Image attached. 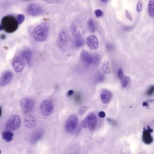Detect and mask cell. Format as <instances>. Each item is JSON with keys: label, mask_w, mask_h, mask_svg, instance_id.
<instances>
[{"label": "cell", "mask_w": 154, "mask_h": 154, "mask_svg": "<svg viewBox=\"0 0 154 154\" xmlns=\"http://www.w3.org/2000/svg\"><path fill=\"white\" fill-rule=\"evenodd\" d=\"M49 29V24L47 22H43L38 25L33 30V37L38 42L45 41L48 37Z\"/></svg>", "instance_id": "obj_1"}, {"label": "cell", "mask_w": 154, "mask_h": 154, "mask_svg": "<svg viewBox=\"0 0 154 154\" xmlns=\"http://www.w3.org/2000/svg\"><path fill=\"white\" fill-rule=\"evenodd\" d=\"M2 26L7 33H11L15 32L18 27L19 24L17 19L12 16L4 17L2 20Z\"/></svg>", "instance_id": "obj_2"}, {"label": "cell", "mask_w": 154, "mask_h": 154, "mask_svg": "<svg viewBox=\"0 0 154 154\" xmlns=\"http://www.w3.org/2000/svg\"><path fill=\"white\" fill-rule=\"evenodd\" d=\"M97 120L94 113H90L82 122V125L84 128H88L90 130L94 131L97 126Z\"/></svg>", "instance_id": "obj_3"}, {"label": "cell", "mask_w": 154, "mask_h": 154, "mask_svg": "<svg viewBox=\"0 0 154 154\" xmlns=\"http://www.w3.org/2000/svg\"><path fill=\"white\" fill-rule=\"evenodd\" d=\"M21 125V119L17 114H14L8 120L6 128L9 131L17 129Z\"/></svg>", "instance_id": "obj_4"}, {"label": "cell", "mask_w": 154, "mask_h": 154, "mask_svg": "<svg viewBox=\"0 0 154 154\" xmlns=\"http://www.w3.org/2000/svg\"><path fill=\"white\" fill-rule=\"evenodd\" d=\"M20 104L23 112L25 114H27L32 111L34 108L35 102L32 99L24 98L20 101Z\"/></svg>", "instance_id": "obj_5"}, {"label": "cell", "mask_w": 154, "mask_h": 154, "mask_svg": "<svg viewBox=\"0 0 154 154\" xmlns=\"http://www.w3.org/2000/svg\"><path fill=\"white\" fill-rule=\"evenodd\" d=\"M57 44L59 49L65 52L68 48V38L66 32L62 31L59 33L57 39Z\"/></svg>", "instance_id": "obj_6"}, {"label": "cell", "mask_w": 154, "mask_h": 154, "mask_svg": "<svg viewBox=\"0 0 154 154\" xmlns=\"http://www.w3.org/2000/svg\"><path fill=\"white\" fill-rule=\"evenodd\" d=\"M27 13L33 17L39 16L44 13V9L40 5L36 3H31L27 8Z\"/></svg>", "instance_id": "obj_7"}, {"label": "cell", "mask_w": 154, "mask_h": 154, "mask_svg": "<svg viewBox=\"0 0 154 154\" xmlns=\"http://www.w3.org/2000/svg\"><path fill=\"white\" fill-rule=\"evenodd\" d=\"M40 109V111L43 115L45 116H49L53 111V103L50 100H45L41 103Z\"/></svg>", "instance_id": "obj_8"}, {"label": "cell", "mask_w": 154, "mask_h": 154, "mask_svg": "<svg viewBox=\"0 0 154 154\" xmlns=\"http://www.w3.org/2000/svg\"><path fill=\"white\" fill-rule=\"evenodd\" d=\"M12 65L14 70L17 72H20L25 67V63L22 56H16L12 61Z\"/></svg>", "instance_id": "obj_9"}, {"label": "cell", "mask_w": 154, "mask_h": 154, "mask_svg": "<svg viewBox=\"0 0 154 154\" xmlns=\"http://www.w3.org/2000/svg\"><path fill=\"white\" fill-rule=\"evenodd\" d=\"M78 122V118L76 115L72 114L68 118L65 124L66 131L67 132L72 131L76 128Z\"/></svg>", "instance_id": "obj_10"}, {"label": "cell", "mask_w": 154, "mask_h": 154, "mask_svg": "<svg viewBox=\"0 0 154 154\" xmlns=\"http://www.w3.org/2000/svg\"><path fill=\"white\" fill-rule=\"evenodd\" d=\"M86 43L91 50H96L98 48L99 41L97 37L94 35H91L87 38Z\"/></svg>", "instance_id": "obj_11"}, {"label": "cell", "mask_w": 154, "mask_h": 154, "mask_svg": "<svg viewBox=\"0 0 154 154\" xmlns=\"http://www.w3.org/2000/svg\"><path fill=\"white\" fill-rule=\"evenodd\" d=\"M13 73L10 71L5 72L0 79V85L4 86L10 82L13 78Z\"/></svg>", "instance_id": "obj_12"}, {"label": "cell", "mask_w": 154, "mask_h": 154, "mask_svg": "<svg viewBox=\"0 0 154 154\" xmlns=\"http://www.w3.org/2000/svg\"><path fill=\"white\" fill-rule=\"evenodd\" d=\"M153 131V129L152 128H150L145 130L143 131V135H142V140L145 144L149 145V144L152 143L153 138L150 133H152Z\"/></svg>", "instance_id": "obj_13"}, {"label": "cell", "mask_w": 154, "mask_h": 154, "mask_svg": "<svg viewBox=\"0 0 154 154\" xmlns=\"http://www.w3.org/2000/svg\"><path fill=\"white\" fill-rule=\"evenodd\" d=\"M44 135V131L42 129L37 130L32 133L30 137V142L32 144H35Z\"/></svg>", "instance_id": "obj_14"}, {"label": "cell", "mask_w": 154, "mask_h": 154, "mask_svg": "<svg viewBox=\"0 0 154 154\" xmlns=\"http://www.w3.org/2000/svg\"><path fill=\"white\" fill-rule=\"evenodd\" d=\"M81 58L82 61L87 64L92 63L93 57L87 51L83 50L81 52Z\"/></svg>", "instance_id": "obj_15"}, {"label": "cell", "mask_w": 154, "mask_h": 154, "mask_svg": "<svg viewBox=\"0 0 154 154\" xmlns=\"http://www.w3.org/2000/svg\"><path fill=\"white\" fill-rule=\"evenodd\" d=\"M111 93L108 90H103L100 94V99L103 103H108L111 99Z\"/></svg>", "instance_id": "obj_16"}, {"label": "cell", "mask_w": 154, "mask_h": 154, "mask_svg": "<svg viewBox=\"0 0 154 154\" xmlns=\"http://www.w3.org/2000/svg\"><path fill=\"white\" fill-rule=\"evenodd\" d=\"M22 57L26 61L28 64L29 66H31L32 64V53L29 49H26L22 52Z\"/></svg>", "instance_id": "obj_17"}, {"label": "cell", "mask_w": 154, "mask_h": 154, "mask_svg": "<svg viewBox=\"0 0 154 154\" xmlns=\"http://www.w3.org/2000/svg\"><path fill=\"white\" fill-rule=\"evenodd\" d=\"M36 123V121L35 119L32 116L28 117L24 121L25 126L28 128H33L35 126Z\"/></svg>", "instance_id": "obj_18"}, {"label": "cell", "mask_w": 154, "mask_h": 154, "mask_svg": "<svg viewBox=\"0 0 154 154\" xmlns=\"http://www.w3.org/2000/svg\"><path fill=\"white\" fill-rule=\"evenodd\" d=\"M2 138L6 142H9L13 139L14 135L11 131H3L2 133Z\"/></svg>", "instance_id": "obj_19"}, {"label": "cell", "mask_w": 154, "mask_h": 154, "mask_svg": "<svg viewBox=\"0 0 154 154\" xmlns=\"http://www.w3.org/2000/svg\"><path fill=\"white\" fill-rule=\"evenodd\" d=\"M154 0H151L149 2L148 6V11L149 16L151 17H154Z\"/></svg>", "instance_id": "obj_20"}, {"label": "cell", "mask_w": 154, "mask_h": 154, "mask_svg": "<svg viewBox=\"0 0 154 154\" xmlns=\"http://www.w3.org/2000/svg\"><path fill=\"white\" fill-rule=\"evenodd\" d=\"M88 28L89 31L91 33H94L95 31V26L93 20L90 19L88 21Z\"/></svg>", "instance_id": "obj_21"}, {"label": "cell", "mask_w": 154, "mask_h": 154, "mask_svg": "<svg viewBox=\"0 0 154 154\" xmlns=\"http://www.w3.org/2000/svg\"><path fill=\"white\" fill-rule=\"evenodd\" d=\"M70 29H71V32H72V33L74 35L79 36L82 34L81 32H80V31L78 30L76 25L75 24H73V23L71 25Z\"/></svg>", "instance_id": "obj_22"}, {"label": "cell", "mask_w": 154, "mask_h": 154, "mask_svg": "<svg viewBox=\"0 0 154 154\" xmlns=\"http://www.w3.org/2000/svg\"><path fill=\"white\" fill-rule=\"evenodd\" d=\"M102 70L104 73L106 74L110 73V70L109 65L108 62H105L103 64L102 66Z\"/></svg>", "instance_id": "obj_23"}, {"label": "cell", "mask_w": 154, "mask_h": 154, "mask_svg": "<svg viewBox=\"0 0 154 154\" xmlns=\"http://www.w3.org/2000/svg\"><path fill=\"white\" fill-rule=\"evenodd\" d=\"M122 81V86L123 88H126L128 85L131 82V78L129 76H128V75H125V76H124Z\"/></svg>", "instance_id": "obj_24"}, {"label": "cell", "mask_w": 154, "mask_h": 154, "mask_svg": "<svg viewBox=\"0 0 154 154\" xmlns=\"http://www.w3.org/2000/svg\"><path fill=\"white\" fill-rule=\"evenodd\" d=\"M75 45L77 48H81L83 46L84 41L81 38L78 37L75 40Z\"/></svg>", "instance_id": "obj_25"}, {"label": "cell", "mask_w": 154, "mask_h": 154, "mask_svg": "<svg viewBox=\"0 0 154 154\" xmlns=\"http://www.w3.org/2000/svg\"><path fill=\"white\" fill-rule=\"evenodd\" d=\"M25 16L22 14H19L18 15L17 18V20L18 24H21V23L24 22L25 20Z\"/></svg>", "instance_id": "obj_26"}, {"label": "cell", "mask_w": 154, "mask_h": 154, "mask_svg": "<svg viewBox=\"0 0 154 154\" xmlns=\"http://www.w3.org/2000/svg\"><path fill=\"white\" fill-rule=\"evenodd\" d=\"M94 13L95 16L98 18L101 17H103V11L100 9L96 10L94 11Z\"/></svg>", "instance_id": "obj_27"}, {"label": "cell", "mask_w": 154, "mask_h": 154, "mask_svg": "<svg viewBox=\"0 0 154 154\" xmlns=\"http://www.w3.org/2000/svg\"><path fill=\"white\" fill-rule=\"evenodd\" d=\"M96 80L98 82H101L104 80V76L102 74H97L96 75Z\"/></svg>", "instance_id": "obj_28"}, {"label": "cell", "mask_w": 154, "mask_h": 154, "mask_svg": "<svg viewBox=\"0 0 154 154\" xmlns=\"http://www.w3.org/2000/svg\"><path fill=\"white\" fill-rule=\"evenodd\" d=\"M118 76L120 80L122 81L124 77L123 71L121 68H119L118 71Z\"/></svg>", "instance_id": "obj_29"}, {"label": "cell", "mask_w": 154, "mask_h": 154, "mask_svg": "<svg viewBox=\"0 0 154 154\" xmlns=\"http://www.w3.org/2000/svg\"><path fill=\"white\" fill-rule=\"evenodd\" d=\"M87 109V107L85 106H82L81 107V108H79L78 111V114L80 115H82L85 112H86V110Z\"/></svg>", "instance_id": "obj_30"}, {"label": "cell", "mask_w": 154, "mask_h": 154, "mask_svg": "<svg viewBox=\"0 0 154 154\" xmlns=\"http://www.w3.org/2000/svg\"><path fill=\"white\" fill-rule=\"evenodd\" d=\"M100 61V56L98 55H95L93 57L92 63L93 64H96L98 63Z\"/></svg>", "instance_id": "obj_31"}, {"label": "cell", "mask_w": 154, "mask_h": 154, "mask_svg": "<svg viewBox=\"0 0 154 154\" xmlns=\"http://www.w3.org/2000/svg\"><path fill=\"white\" fill-rule=\"evenodd\" d=\"M143 8V3L142 2L139 1L138 2L137 7V10L138 12H141Z\"/></svg>", "instance_id": "obj_32"}, {"label": "cell", "mask_w": 154, "mask_h": 154, "mask_svg": "<svg viewBox=\"0 0 154 154\" xmlns=\"http://www.w3.org/2000/svg\"><path fill=\"white\" fill-rule=\"evenodd\" d=\"M154 91V86L153 85L150 86L148 90H147L146 92L147 94L149 96L152 95Z\"/></svg>", "instance_id": "obj_33"}, {"label": "cell", "mask_w": 154, "mask_h": 154, "mask_svg": "<svg viewBox=\"0 0 154 154\" xmlns=\"http://www.w3.org/2000/svg\"><path fill=\"white\" fill-rule=\"evenodd\" d=\"M125 15H126V17L129 20H130V21H132V17H131V15H130L129 12L128 10H126V11H125Z\"/></svg>", "instance_id": "obj_34"}, {"label": "cell", "mask_w": 154, "mask_h": 154, "mask_svg": "<svg viewBox=\"0 0 154 154\" xmlns=\"http://www.w3.org/2000/svg\"><path fill=\"white\" fill-rule=\"evenodd\" d=\"M99 116L101 118H103L105 117V113L103 111H100L99 112Z\"/></svg>", "instance_id": "obj_35"}, {"label": "cell", "mask_w": 154, "mask_h": 154, "mask_svg": "<svg viewBox=\"0 0 154 154\" xmlns=\"http://www.w3.org/2000/svg\"><path fill=\"white\" fill-rule=\"evenodd\" d=\"M131 29H132V26H126L124 28V30L126 32H128V31H130V30Z\"/></svg>", "instance_id": "obj_36"}, {"label": "cell", "mask_w": 154, "mask_h": 154, "mask_svg": "<svg viewBox=\"0 0 154 154\" xmlns=\"http://www.w3.org/2000/svg\"><path fill=\"white\" fill-rule=\"evenodd\" d=\"M74 94V91L73 90H69L67 92V95L68 96H71Z\"/></svg>", "instance_id": "obj_37"}, {"label": "cell", "mask_w": 154, "mask_h": 154, "mask_svg": "<svg viewBox=\"0 0 154 154\" xmlns=\"http://www.w3.org/2000/svg\"><path fill=\"white\" fill-rule=\"evenodd\" d=\"M142 105L144 107H148V104L146 102H144L142 103Z\"/></svg>", "instance_id": "obj_38"}, {"label": "cell", "mask_w": 154, "mask_h": 154, "mask_svg": "<svg viewBox=\"0 0 154 154\" xmlns=\"http://www.w3.org/2000/svg\"><path fill=\"white\" fill-rule=\"evenodd\" d=\"M108 2V1H104V0H103V1H101V2H102L103 3H107V2Z\"/></svg>", "instance_id": "obj_39"}, {"label": "cell", "mask_w": 154, "mask_h": 154, "mask_svg": "<svg viewBox=\"0 0 154 154\" xmlns=\"http://www.w3.org/2000/svg\"><path fill=\"white\" fill-rule=\"evenodd\" d=\"M2 115V109L1 107H0V117Z\"/></svg>", "instance_id": "obj_40"}, {"label": "cell", "mask_w": 154, "mask_h": 154, "mask_svg": "<svg viewBox=\"0 0 154 154\" xmlns=\"http://www.w3.org/2000/svg\"><path fill=\"white\" fill-rule=\"evenodd\" d=\"M2 26L1 25H0V30H2Z\"/></svg>", "instance_id": "obj_41"}, {"label": "cell", "mask_w": 154, "mask_h": 154, "mask_svg": "<svg viewBox=\"0 0 154 154\" xmlns=\"http://www.w3.org/2000/svg\"><path fill=\"white\" fill-rule=\"evenodd\" d=\"M1 150H0V154H1Z\"/></svg>", "instance_id": "obj_42"}]
</instances>
